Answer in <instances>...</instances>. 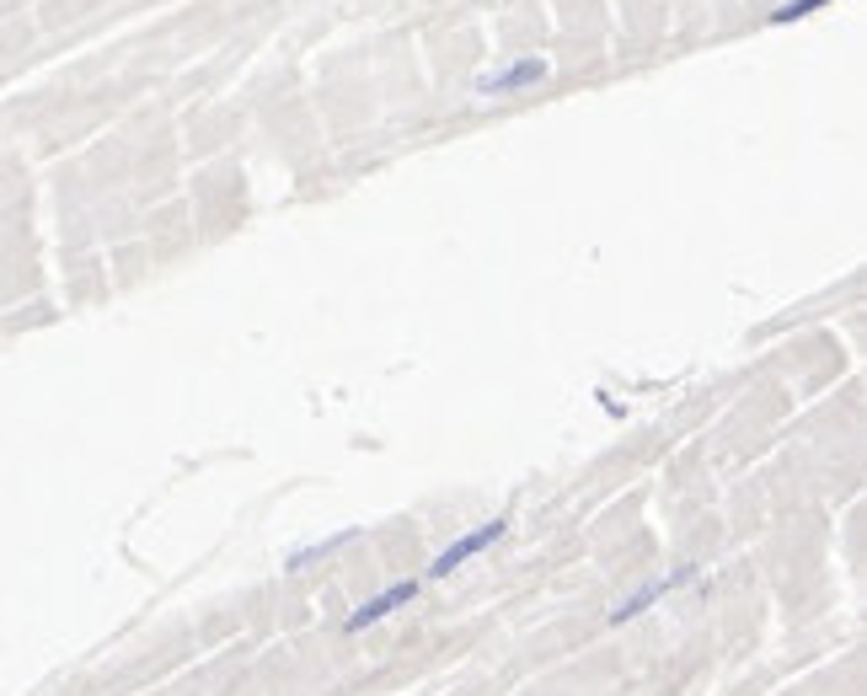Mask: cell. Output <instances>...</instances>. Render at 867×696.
Masks as SVG:
<instances>
[{
	"instance_id": "obj_1",
	"label": "cell",
	"mask_w": 867,
	"mask_h": 696,
	"mask_svg": "<svg viewBox=\"0 0 867 696\" xmlns=\"http://www.w3.org/2000/svg\"><path fill=\"white\" fill-rule=\"evenodd\" d=\"M503 535H509V520H503V515L482 520V526H471V531H460L451 546H445V552L429 563V578H451L455 568H466L471 557H482V552H488L493 541H503Z\"/></svg>"
},
{
	"instance_id": "obj_2",
	"label": "cell",
	"mask_w": 867,
	"mask_h": 696,
	"mask_svg": "<svg viewBox=\"0 0 867 696\" xmlns=\"http://www.w3.org/2000/svg\"><path fill=\"white\" fill-rule=\"evenodd\" d=\"M418 589H423V578H397V584H386L380 595H370V600H359L354 611L343 616V632H348V638H359L365 627H380L386 616H397L402 606H413V600H418Z\"/></svg>"
},
{
	"instance_id": "obj_3",
	"label": "cell",
	"mask_w": 867,
	"mask_h": 696,
	"mask_svg": "<svg viewBox=\"0 0 867 696\" xmlns=\"http://www.w3.org/2000/svg\"><path fill=\"white\" fill-rule=\"evenodd\" d=\"M691 578H697V563H686V568H675V574H664V578H648L643 589L621 595L616 606L605 611V621H611V627H621V621H637L643 611H654L664 595H675V589H680V584H691Z\"/></svg>"
},
{
	"instance_id": "obj_4",
	"label": "cell",
	"mask_w": 867,
	"mask_h": 696,
	"mask_svg": "<svg viewBox=\"0 0 867 696\" xmlns=\"http://www.w3.org/2000/svg\"><path fill=\"white\" fill-rule=\"evenodd\" d=\"M546 81V65L541 59H520V65H509V70H493V76H482L477 91L482 97H509V91H525V86Z\"/></svg>"
},
{
	"instance_id": "obj_5",
	"label": "cell",
	"mask_w": 867,
	"mask_h": 696,
	"mask_svg": "<svg viewBox=\"0 0 867 696\" xmlns=\"http://www.w3.org/2000/svg\"><path fill=\"white\" fill-rule=\"evenodd\" d=\"M348 541H354V531L332 535V541H316V546H305V552H294V557H289V574H300L305 563H316V557H327V552H337V546H348Z\"/></svg>"
},
{
	"instance_id": "obj_6",
	"label": "cell",
	"mask_w": 867,
	"mask_h": 696,
	"mask_svg": "<svg viewBox=\"0 0 867 696\" xmlns=\"http://www.w3.org/2000/svg\"><path fill=\"white\" fill-rule=\"evenodd\" d=\"M814 5H825V0H787V5L771 11V22H777V27H782V22H798V16H809Z\"/></svg>"
}]
</instances>
